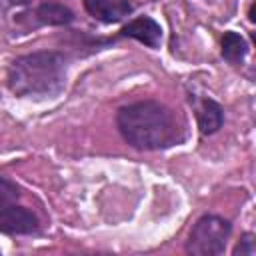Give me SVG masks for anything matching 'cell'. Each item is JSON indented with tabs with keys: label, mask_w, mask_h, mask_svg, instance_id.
<instances>
[{
	"label": "cell",
	"mask_w": 256,
	"mask_h": 256,
	"mask_svg": "<svg viewBox=\"0 0 256 256\" xmlns=\"http://www.w3.org/2000/svg\"><path fill=\"white\" fill-rule=\"evenodd\" d=\"M68 60L56 50H36L12 60L6 84L20 98H52L66 86Z\"/></svg>",
	"instance_id": "2"
},
{
	"label": "cell",
	"mask_w": 256,
	"mask_h": 256,
	"mask_svg": "<svg viewBox=\"0 0 256 256\" xmlns=\"http://www.w3.org/2000/svg\"><path fill=\"white\" fill-rule=\"evenodd\" d=\"M118 36L120 38H134L148 48H158L162 42V28L154 18L138 16V18L130 20L128 24H124L120 28Z\"/></svg>",
	"instance_id": "6"
},
{
	"label": "cell",
	"mask_w": 256,
	"mask_h": 256,
	"mask_svg": "<svg viewBox=\"0 0 256 256\" xmlns=\"http://www.w3.org/2000/svg\"><path fill=\"white\" fill-rule=\"evenodd\" d=\"M232 224L216 214L200 216L186 240V252L192 256H218L226 250V242L230 238Z\"/></svg>",
	"instance_id": "3"
},
{
	"label": "cell",
	"mask_w": 256,
	"mask_h": 256,
	"mask_svg": "<svg viewBox=\"0 0 256 256\" xmlns=\"http://www.w3.org/2000/svg\"><path fill=\"white\" fill-rule=\"evenodd\" d=\"M38 218L18 202L0 204V234H36Z\"/></svg>",
	"instance_id": "4"
},
{
	"label": "cell",
	"mask_w": 256,
	"mask_h": 256,
	"mask_svg": "<svg viewBox=\"0 0 256 256\" xmlns=\"http://www.w3.org/2000/svg\"><path fill=\"white\" fill-rule=\"evenodd\" d=\"M8 2H10V4H20V6H22V4H30L32 0H8Z\"/></svg>",
	"instance_id": "12"
},
{
	"label": "cell",
	"mask_w": 256,
	"mask_h": 256,
	"mask_svg": "<svg viewBox=\"0 0 256 256\" xmlns=\"http://www.w3.org/2000/svg\"><path fill=\"white\" fill-rule=\"evenodd\" d=\"M18 198H20V188L12 180L0 176V204L18 202Z\"/></svg>",
	"instance_id": "10"
},
{
	"label": "cell",
	"mask_w": 256,
	"mask_h": 256,
	"mask_svg": "<svg viewBox=\"0 0 256 256\" xmlns=\"http://www.w3.org/2000/svg\"><path fill=\"white\" fill-rule=\"evenodd\" d=\"M116 126L124 142L142 152L164 150L184 140L182 126L174 112L156 100L122 106L116 114Z\"/></svg>",
	"instance_id": "1"
},
{
	"label": "cell",
	"mask_w": 256,
	"mask_h": 256,
	"mask_svg": "<svg viewBox=\"0 0 256 256\" xmlns=\"http://www.w3.org/2000/svg\"><path fill=\"white\" fill-rule=\"evenodd\" d=\"M34 20L40 26H66L74 20V12L60 2L48 0V2H42L40 6H36Z\"/></svg>",
	"instance_id": "8"
},
{
	"label": "cell",
	"mask_w": 256,
	"mask_h": 256,
	"mask_svg": "<svg viewBox=\"0 0 256 256\" xmlns=\"http://www.w3.org/2000/svg\"><path fill=\"white\" fill-rule=\"evenodd\" d=\"M220 52L226 62H230L232 66H240L248 54V42L238 32L228 30L220 40Z\"/></svg>",
	"instance_id": "9"
},
{
	"label": "cell",
	"mask_w": 256,
	"mask_h": 256,
	"mask_svg": "<svg viewBox=\"0 0 256 256\" xmlns=\"http://www.w3.org/2000/svg\"><path fill=\"white\" fill-rule=\"evenodd\" d=\"M190 104L194 108L200 134L210 136V134H214V132H218L222 128L224 110L216 100L206 98V96H190Z\"/></svg>",
	"instance_id": "5"
},
{
	"label": "cell",
	"mask_w": 256,
	"mask_h": 256,
	"mask_svg": "<svg viewBox=\"0 0 256 256\" xmlns=\"http://www.w3.org/2000/svg\"><path fill=\"white\" fill-rule=\"evenodd\" d=\"M82 2H84V10L92 18L104 24L120 22L134 10V6L128 0H82Z\"/></svg>",
	"instance_id": "7"
},
{
	"label": "cell",
	"mask_w": 256,
	"mask_h": 256,
	"mask_svg": "<svg viewBox=\"0 0 256 256\" xmlns=\"http://www.w3.org/2000/svg\"><path fill=\"white\" fill-rule=\"evenodd\" d=\"M256 254V240L252 232H244L240 242L234 246L232 256H254Z\"/></svg>",
	"instance_id": "11"
}]
</instances>
